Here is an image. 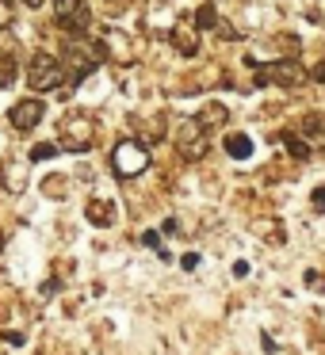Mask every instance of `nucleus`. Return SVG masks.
I'll return each instance as SVG.
<instances>
[{
	"mask_svg": "<svg viewBox=\"0 0 325 355\" xmlns=\"http://www.w3.org/2000/svg\"><path fill=\"white\" fill-rule=\"evenodd\" d=\"M62 54H65V62H69V69H73L69 77L81 85V80H85L88 73H92L96 65L103 62V54H108V50L96 46L92 39H77V35H73L69 42H62Z\"/></svg>",
	"mask_w": 325,
	"mask_h": 355,
	"instance_id": "obj_1",
	"label": "nucleus"
},
{
	"mask_svg": "<svg viewBox=\"0 0 325 355\" xmlns=\"http://www.w3.org/2000/svg\"><path fill=\"white\" fill-rule=\"evenodd\" d=\"M306 80V69H302L294 58H283V62H268L256 65V85H279V88H299Z\"/></svg>",
	"mask_w": 325,
	"mask_h": 355,
	"instance_id": "obj_2",
	"label": "nucleus"
},
{
	"mask_svg": "<svg viewBox=\"0 0 325 355\" xmlns=\"http://www.w3.org/2000/svg\"><path fill=\"white\" fill-rule=\"evenodd\" d=\"M65 80L62 73V62L50 54H35L31 58V69H27V85L35 88V92H50V88H58Z\"/></svg>",
	"mask_w": 325,
	"mask_h": 355,
	"instance_id": "obj_3",
	"label": "nucleus"
},
{
	"mask_svg": "<svg viewBox=\"0 0 325 355\" xmlns=\"http://www.w3.org/2000/svg\"><path fill=\"white\" fill-rule=\"evenodd\" d=\"M111 168H115L119 176H138V172H146L149 168L146 146H138V141H119V146L111 149Z\"/></svg>",
	"mask_w": 325,
	"mask_h": 355,
	"instance_id": "obj_4",
	"label": "nucleus"
},
{
	"mask_svg": "<svg viewBox=\"0 0 325 355\" xmlns=\"http://www.w3.org/2000/svg\"><path fill=\"white\" fill-rule=\"evenodd\" d=\"M88 4L85 0H54V24L62 27V31H69V35H77V31H85L88 27Z\"/></svg>",
	"mask_w": 325,
	"mask_h": 355,
	"instance_id": "obj_5",
	"label": "nucleus"
},
{
	"mask_svg": "<svg viewBox=\"0 0 325 355\" xmlns=\"http://www.w3.org/2000/svg\"><path fill=\"white\" fill-rule=\"evenodd\" d=\"M176 149L184 161H203L207 157V138H203V126L199 123H184L176 130Z\"/></svg>",
	"mask_w": 325,
	"mask_h": 355,
	"instance_id": "obj_6",
	"label": "nucleus"
},
{
	"mask_svg": "<svg viewBox=\"0 0 325 355\" xmlns=\"http://www.w3.org/2000/svg\"><path fill=\"white\" fill-rule=\"evenodd\" d=\"M42 103L39 100H19L16 107H12V126H16V130H35V126H39V119H42Z\"/></svg>",
	"mask_w": 325,
	"mask_h": 355,
	"instance_id": "obj_7",
	"label": "nucleus"
},
{
	"mask_svg": "<svg viewBox=\"0 0 325 355\" xmlns=\"http://www.w3.org/2000/svg\"><path fill=\"white\" fill-rule=\"evenodd\" d=\"M108 54L115 58V62H123V65H131L134 62V46H131V39H126L123 31H108Z\"/></svg>",
	"mask_w": 325,
	"mask_h": 355,
	"instance_id": "obj_8",
	"label": "nucleus"
},
{
	"mask_svg": "<svg viewBox=\"0 0 325 355\" xmlns=\"http://www.w3.org/2000/svg\"><path fill=\"white\" fill-rule=\"evenodd\" d=\"M226 119H230V111H226V103H207V107H199V115H195V123H199L203 130H215V126H222Z\"/></svg>",
	"mask_w": 325,
	"mask_h": 355,
	"instance_id": "obj_9",
	"label": "nucleus"
},
{
	"mask_svg": "<svg viewBox=\"0 0 325 355\" xmlns=\"http://www.w3.org/2000/svg\"><path fill=\"white\" fill-rule=\"evenodd\" d=\"M226 153L245 161V157H253V141H249L245 134H230V138H226Z\"/></svg>",
	"mask_w": 325,
	"mask_h": 355,
	"instance_id": "obj_10",
	"label": "nucleus"
},
{
	"mask_svg": "<svg viewBox=\"0 0 325 355\" xmlns=\"http://www.w3.org/2000/svg\"><path fill=\"white\" fill-rule=\"evenodd\" d=\"M111 218H115V210H111V202H88V222H96V225H108Z\"/></svg>",
	"mask_w": 325,
	"mask_h": 355,
	"instance_id": "obj_11",
	"label": "nucleus"
},
{
	"mask_svg": "<svg viewBox=\"0 0 325 355\" xmlns=\"http://www.w3.org/2000/svg\"><path fill=\"white\" fill-rule=\"evenodd\" d=\"M195 27H203V31H210V27H218V12L210 8H195Z\"/></svg>",
	"mask_w": 325,
	"mask_h": 355,
	"instance_id": "obj_12",
	"label": "nucleus"
},
{
	"mask_svg": "<svg viewBox=\"0 0 325 355\" xmlns=\"http://www.w3.org/2000/svg\"><path fill=\"white\" fill-rule=\"evenodd\" d=\"M302 130H306L310 138H322V141H325V119H317V115H306V119H302Z\"/></svg>",
	"mask_w": 325,
	"mask_h": 355,
	"instance_id": "obj_13",
	"label": "nucleus"
},
{
	"mask_svg": "<svg viewBox=\"0 0 325 355\" xmlns=\"http://www.w3.org/2000/svg\"><path fill=\"white\" fill-rule=\"evenodd\" d=\"M283 146L291 149L294 157H310V146H306L302 138H294V134H283Z\"/></svg>",
	"mask_w": 325,
	"mask_h": 355,
	"instance_id": "obj_14",
	"label": "nucleus"
},
{
	"mask_svg": "<svg viewBox=\"0 0 325 355\" xmlns=\"http://www.w3.org/2000/svg\"><path fill=\"white\" fill-rule=\"evenodd\" d=\"M172 42H176L180 54H188V58L195 54V42H192V35H188V31H176V35H172Z\"/></svg>",
	"mask_w": 325,
	"mask_h": 355,
	"instance_id": "obj_15",
	"label": "nucleus"
},
{
	"mask_svg": "<svg viewBox=\"0 0 325 355\" xmlns=\"http://www.w3.org/2000/svg\"><path fill=\"white\" fill-rule=\"evenodd\" d=\"M54 153H58V146H50V141H47V146H35L31 149V161H50Z\"/></svg>",
	"mask_w": 325,
	"mask_h": 355,
	"instance_id": "obj_16",
	"label": "nucleus"
},
{
	"mask_svg": "<svg viewBox=\"0 0 325 355\" xmlns=\"http://www.w3.org/2000/svg\"><path fill=\"white\" fill-rule=\"evenodd\" d=\"M12 19H16L12 4H8V0H0V31H4V27H12Z\"/></svg>",
	"mask_w": 325,
	"mask_h": 355,
	"instance_id": "obj_17",
	"label": "nucleus"
},
{
	"mask_svg": "<svg viewBox=\"0 0 325 355\" xmlns=\"http://www.w3.org/2000/svg\"><path fill=\"white\" fill-rule=\"evenodd\" d=\"M310 80H317V85H325V58L314 65V69H310Z\"/></svg>",
	"mask_w": 325,
	"mask_h": 355,
	"instance_id": "obj_18",
	"label": "nucleus"
},
{
	"mask_svg": "<svg viewBox=\"0 0 325 355\" xmlns=\"http://www.w3.org/2000/svg\"><path fill=\"white\" fill-rule=\"evenodd\" d=\"M314 210H322V214H325V187H317V191H314Z\"/></svg>",
	"mask_w": 325,
	"mask_h": 355,
	"instance_id": "obj_19",
	"label": "nucleus"
},
{
	"mask_svg": "<svg viewBox=\"0 0 325 355\" xmlns=\"http://www.w3.org/2000/svg\"><path fill=\"white\" fill-rule=\"evenodd\" d=\"M24 4H31V8H39V4H42V0H24Z\"/></svg>",
	"mask_w": 325,
	"mask_h": 355,
	"instance_id": "obj_20",
	"label": "nucleus"
},
{
	"mask_svg": "<svg viewBox=\"0 0 325 355\" xmlns=\"http://www.w3.org/2000/svg\"><path fill=\"white\" fill-rule=\"evenodd\" d=\"M0 176H4V172H0Z\"/></svg>",
	"mask_w": 325,
	"mask_h": 355,
	"instance_id": "obj_21",
	"label": "nucleus"
}]
</instances>
